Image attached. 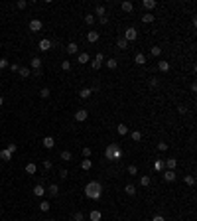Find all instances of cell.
I'll return each instance as SVG.
<instances>
[{
    "mask_svg": "<svg viewBox=\"0 0 197 221\" xmlns=\"http://www.w3.org/2000/svg\"><path fill=\"white\" fill-rule=\"evenodd\" d=\"M164 180H166V182H174V180H175V172L166 170V172H164Z\"/></svg>",
    "mask_w": 197,
    "mask_h": 221,
    "instance_id": "7c38bea8",
    "label": "cell"
},
{
    "mask_svg": "<svg viewBox=\"0 0 197 221\" xmlns=\"http://www.w3.org/2000/svg\"><path fill=\"white\" fill-rule=\"evenodd\" d=\"M118 158H122V150H120V148H116L114 154H113V160H118Z\"/></svg>",
    "mask_w": 197,
    "mask_h": 221,
    "instance_id": "ee69618b",
    "label": "cell"
},
{
    "mask_svg": "<svg viewBox=\"0 0 197 221\" xmlns=\"http://www.w3.org/2000/svg\"><path fill=\"white\" fill-rule=\"evenodd\" d=\"M61 69H63V71H69L71 69V61H61Z\"/></svg>",
    "mask_w": 197,
    "mask_h": 221,
    "instance_id": "60d3db41",
    "label": "cell"
},
{
    "mask_svg": "<svg viewBox=\"0 0 197 221\" xmlns=\"http://www.w3.org/2000/svg\"><path fill=\"white\" fill-rule=\"evenodd\" d=\"M138 38V30L136 28H126V32H124V40L126 42H132V40Z\"/></svg>",
    "mask_w": 197,
    "mask_h": 221,
    "instance_id": "7a4b0ae2",
    "label": "cell"
},
{
    "mask_svg": "<svg viewBox=\"0 0 197 221\" xmlns=\"http://www.w3.org/2000/svg\"><path fill=\"white\" fill-rule=\"evenodd\" d=\"M16 6H18V8H26V6H28V2H26V0H18V4H16Z\"/></svg>",
    "mask_w": 197,
    "mask_h": 221,
    "instance_id": "681fc988",
    "label": "cell"
},
{
    "mask_svg": "<svg viewBox=\"0 0 197 221\" xmlns=\"http://www.w3.org/2000/svg\"><path fill=\"white\" fill-rule=\"evenodd\" d=\"M118 148V144H108L107 146V150H104V156H107V160H113V154H114V150Z\"/></svg>",
    "mask_w": 197,
    "mask_h": 221,
    "instance_id": "277c9868",
    "label": "cell"
},
{
    "mask_svg": "<svg viewBox=\"0 0 197 221\" xmlns=\"http://www.w3.org/2000/svg\"><path fill=\"white\" fill-rule=\"evenodd\" d=\"M91 95H93V91H91L89 87H85V89H81V91H79V97H81V99H89Z\"/></svg>",
    "mask_w": 197,
    "mask_h": 221,
    "instance_id": "30bf717a",
    "label": "cell"
},
{
    "mask_svg": "<svg viewBox=\"0 0 197 221\" xmlns=\"http://www.w3.org/2000/svg\"><path fill=\"white\" fill-rule=\"evenodd\" d=\"M142 4H144V8H148V10H154L156 6H158V2H156V0H144Z\"/></svg>",
    "mask_w": 197,
    "mask_h": 221,
    "instance_id": "9a60e30c",
    "label": "cell"
},
{
    "mask_svg": "<svg viewBox=\"0 0 197 221\" xmlns=\"http://www.w3.org/2000/svg\"><path fill=\"white\" fill-rule=\"evenodd\" d=\"M59 158H61L63 162H69L71 158H73V156H71V152H69V150H63V152L59 154Z\"/></svg>",
    "mask_w": 197,
    "mask_h": 221,
    "instance_id": "d6986e66",
    "label": "cell"
},
{
    "mask_svg": "<svg viewBox=\"0 0 197 221\" xmlns=\"http://www.w3.org/2000/svg\"><path fill=\"white\" fill-rule=\"evenodd\" d=\"M124 192H126L128 196H134V193H136V186H132V184H126V188H124Z\"/></svg>",
    "mask_w": 197,
    "mask_h": 221,
    "instance_id": "d4e9b609",
    "label": "cell"
},
{
    "mask_svg": "<svg viewBox=\"0 0 197 221\" xmlns=\"http://www.w3.org/2000/svg\"><path fill=\"white\" fill-rule=\"evenodd\" d=\"M51 160H43V170H51Z\"/></svg>",
    "mask_w": 197,
    "mask_h": 221,
    "instance_id": "7dc6e473",
    "label": "cell"
},
{
    "mask_svg": "<svg viewBox=\"0 0 197 221\" xmlns=\"http://www.w3.org/2000/svg\"><path fill=\"white\" fill-rule=\"evenodd\" d=\"M30 65H32L34 69H42V59H40V57H32Z\"/></svg>",
    "mask_w": 197,
    "mask_h": 221,
    "instance_id": "5bb4252c",
    "label": "cell"
},
{
    "mask_svg": "<svg viewBox=\"0 0 197 221\" xmlns=\"http://www.w3.org/2000/svg\"><path fill=\"white\" fill-rule=\"evenodd\" d=\"M38 46H40V49H42V52H47V49H51V42H49L47 38H43L42 42L38 43Z\"/></svg>",
    "mask_w": 197,
    "mask_h": 221,
    "instance_id": "8992f818",
    "label": "cell"
},
{
    "mask_svg": "<svg viewBox=\"0 0 197 221\" xmlns=\"http://www.w3.org/2000/svg\"><path fill=\"white\" fill-rule=\"evenodd\" d=\"M116 132L120 134V136H124V134H128V127H126V124H118V127H116Z\"/></svg>",
    "mask_w": 197,
    "mask_h": 221,
    "instance_id": "ffe728a7",
    "label": "cell"
},
{
    "mask_svg": "<svg viewBox=\"0 0 197 221\" xmlns=\"http://www.w3.org/2000/svg\"><path fill=\"white\" fill-rule=\"evenodd\" d=\"M154 170H156V172H162V170H164V162H162V160H156L154 162Z\"/></svg>",
    "mask_w": 197,
    "mask_h": 221,
    "instance_id": "e575fe53",
    "label": "cell"
},
{
    "mask_svg": "<svg viewBox=\"0 0 197 221\" xmlns=\"http://www.w3.org/2000/svg\"><path fill=\"white\" fill-rule=\"evenodd\" d=\"M2 105H4V99H2V97H0V107H2Z\"/></svg>",
    "mask_w": 197,
    "mask_h": 221,
    "instance_id": "6125c7cd",
    "label": "cell"
},
{
    "mask_svg": "<svg viewBox=\"0 0 197 221\" xmlns=\"http://www.w3.org/2000/svg\"><path fill=\"white\" fill-rule=\"evenodd\" d=\"M150 87H158V79H156V77L150 79Z\"/></svg>",
    "mask_w": 197,
    "mask_h": 221,
    "instance_id": "11a10c76",
    "label": "cell"
},
{
    "mask_svg": "<svg viewBox=\"0 0 197 221\" xmlns=\"http://www.w3.org/2000/svg\"><path fill=\"white\" fill-rule=\"evenodd\" d=\"M77 49H79V46H77L75 42H71L69 46H67V53H69V55H73V53H77Z\"/></svg>",
    "mask_w": 197,
    "mask_h": 221,
    "instance_id": "e0dca14e",
    "label": "cell"
},
{
    "mask_svg": "<svg viewBox=\"0 0 197 221\" xmlns=\"http://www.w3.org/2000/svg\"><path fill=\"white\" fill-rule=\"evenodd\" d=\"M83 156H85V158H89V156H91V148H83Z\"/></svg>",
    "mask_w": 197,
    "mask_h": 221,
    "instance_id": "db71d44e",
    "label": "cell"
},
{
    "mask_svg": "<svg viewBox=\"0 0 197 221\" xmlns=\"http://www.w3.org/2000/svg\"><path fill=\"white\" fill-rule=\"evenodd\" d=\"M40 95H42L43 99H47V97H49V95H51V93H49V89H47V87H43V89L40 91Z\"/></svg>",
    "mask_w": 197,
    "mask_h": 221,
    "instance_id": "b9f144b4",
    "label": "cell"
},
{
    "mask_svg": "<svg viewBox=\"0 0 197 221\" xmlns=\"http://www.w3.org/2000/svg\"><path fill=\"white\" fill-rule=\"evenodd\" d=\"M178 111H179V115H185V113H187V109H185V107H179Z\"/></svg>",
    "mask_w": 197,
    "mask_h": 221,
    "instance_id": "91938a15",
    "label": "cell"
},
{
    "mask_svg": "<svg viewBox=\"0 0 197 221\" xmlns=\"http://www.w3.org/2000/svg\"><path fill=\"white\" fill-rule=\"evenodd\" d=\"M32 75H36V77H42V69H34V71H32Z\"/></svg>",
    "mask_w": 197,
    "mask_h": 221,
    "instance_id": "9f6ffc18",
    "label": "cell"
},
{
    "mask_svg": "<svg viewBox=\"0 0 197 221\" xmlns=\"http://www.w3.org/2000/svg\"><path fill=\"white\" fill-rule=\"evenodd\" d=\"M99 22H101V24H108V18H107V16H103V18H99Z\"/></svg>",
    "mask_w": 197,
    "mask_h": 221,
    "instance_id": "6f0895ef",
    "label": "cell"
},
{
    "mask_svg": "<svg viewBox=\"0 0 197 221\" xmlns=\"http://www.w3.org/2000/svg\"><path fill=\"white\" fill-rule=\"evenodd\" d=\"M164 166H168V170H172V172H174V170H175V166H178V160H175V158H168Z\"/></svg>",
    "mask_w": 197,
    "mask_h": 221,
    "instance_id": "ba28073f",
    "label": "cell"
},
{
    "mask_svg": "<svg viewBox=\"0 0 197 221\" xmlns=\"http://www.w3.org/2000/svg\"><path fill=\"white\" fill-rule=\"evenodd\" d=\"M95 61H99V63H103V61H104V55H103V53H97V55H95Z\"/></svg>",
    "mask_w": 197,
    "mask_h": 221,
    "instance_id": "f907efd6",
    "label": "cell"
},
{
    "mask_svg": "<svg viewBox=\"0 0 197 221\" xmlns=\"http://www.w3.org/2000/svg\"><path fill=\"white\" fill-rule=\"evenodd\" d=\"M49 221H55V219H49Z\"/></svg>",
    "mask_w": 197,
    "mask_h": 221,
    "instance_id": "be15d7a7",
    "label": "cell"
},
{
    "mask_svg": "<svg viewBox=\"0 0 197 221\" xmlns=\"http://www.w3.org/2000/svg\"><path fill=\"white\" fill-rule=\"evenodd\" d=\"M40 211H49V202H42V203H40Z\"/></svg>",
    "mask_w": 197,
    "mask_h": 221,
    "instance_id": "74e56055",
    "label": "cell"
},
{
    "mask_svg": "<svg viewBox=\"0 0 197 221\" xmlns=\"http://www.w3.org/2000/svg\"><path fill=\"white\" fill-rule=\"evenodd\" d=\"M43 146H46V148H53V146H55V140H53L51 136H46L43 138Z\"/></svg>",
    "mask_w": 197,
    "mask_h": 221,
    "instance_id": "ac0fdd59",
    "label": "cell"
},
{
    "mask_svg": "<svg viewBox=\"0 0 197 221\" xmlns=\"http://www.w3.org/2000/svg\"><path fill=\"white\" fill-rule=\"evenodd\" d=\"M43 193H46V188H43L42 184H38V186L34 188V196H38V198H42Z\"/></svg>",
    "mask_w": 197,
    "mask_h": 221,
    "instance_id": "8fae6325",
    "label": "cell"
},
{
    "mask_svg": "<svg viewBox=\"0 0 197 221\" xmlns=\"http://www.w3.org/2000/svg\"><path fill=\"white\" fill-rule=\"evenodd\" d=\"M116 46H118V47H120V49H126V47H128V42H126V40H124V38H118V42H116Z\"/></svg>",
    "mask_w": 197,
    "mask_h": 221,
    "instance_id": "f546056e",
    "label": "cell"
},
{
    "mask_svg": "<svg viewBox=\"0 0 197 221\" xmlns=\"http://www.w3.org/2000/svg\"><path fill=\"white\" fill-rule=\"evenodd\" d=\"M0 158H2V160H10V158H12V154H10V152L4 148V150L0 152Z\"/></svg>",
    "mask_w": 197,
    "mask_h": 221,
    "instance_id": "d590c367",
    "label": "cell"
},
{
    "mask_svg": "<svg viewBox=\"0 0 197 221\" xmlns=\"http://www.w3.org/2000/svg\"><path fill=\"white\" fill-rule=\"evenodd\" d=\"M87 42H89V43L99 42V32H93V30H91V32L87 34Z\"/></svg>",
    "mask_w": 197,
    "mask_h": 221,
    "instance_id": "52a82bcc",
    "label": "cell"
},
{
    "mask_svg": "<svg viewBox=\"0 0 197 221\" xmlns=\"http://www.w3.org/2000/svg\"><path fill=\"white\" fill-rule=\"evenodd\" d=\"M59 176L61 178H67V170H59Z\"/></svg>",
    "mask_w": 197,
    "mask_h": 221,
    "instance_id": "94428289",
    "label": "cell"
},
{
    "mask_svg": "<svg viewBox=\"0 0 197 221\" xmlns=\"http://www.w3.org/2000/svg\"><path fill=\"white\" fill-rule=\"evenodd\" d=\"M42 28H43L42 20H32V22H30V30H32V32H40Z\"/></svg>",
    "mask_w": 197,
    "mask_h": 221,
    "instance_id": "5b68a950",
    "label": "cell"
},
{
    "mask_svg": "<svg viewBox=\"0 0 197 221\" xmlns=\"http://www.w3.org/2000/svg\"><path fill=\"white\" fill-rule=\"evenodd\" d=\"M91 57H89V53H79V57H77V63H87Z\"/></svg>",
    "mask_w": 197,
    "mask_h": 221,
    "instance_id": "603a6c76",
    "label": "cell"
},
{
    "mask_svg": "<svg viewBox=\"0 0 197 221\" xmlns=\"http://www.w3.org/2000/svg\"><path fill=\"white\" fill-rule=\"evenodd\" d=\"M36 164H32V162H30V164H26V172H28V174H36Z\"/></svg>",
    "mask_w": 197,
    "mask_h": 221,
    "instance_id": "1f68e13d",
    "label": "cell"
},
{
    "mask_svg": "<svg viewBox=\"0 0 197 221\" xmlns=\"http://www.w3.org/2000/svg\"><path fill=\"white\" fill-rule=\"evenodd\" d=\"M18 73H20V77H24V79H26V77L32 75V69H30V67H20Z\"/></svg>",
    "mask_w": 197,
    "mask_h": 221,
    "instance_id": "9c48e42d",
    "label": "cell"
},
{
    "mask_svg": "<svg viewBox=\"0 0 197 221\" xmlns=\"http://www.w3.org/2000/svg\"><path fill=\"white\" fill-rule=\"evenodd\" d=\"M73 221H83V213L75 211V213H73Z\"/></svg>",
    "mask_w": 197,
    "mask_h": 221,
    "instance_id": "f6af8a7d",
    "label": "cell"
},
{
    "mask_svg": "<svg viewBox=\"0 0 197 221\" xmlns=\"http://www.w3.org/2000/svg\"><path fill=\"white\" fill-rule=\"evenodd\" d=\"M85 196L87 198H91V199H99L101 198V184L99 182H89L87 186H85Z\"/></svg>",
    "mask_w": 197,
    "mask_h": 221,
    "instance_id": "6da1fadb",
    "label": "cell"
},
{
    "mask_svg": "<svg viewBox=\"0 0 197 221\" xmlns=\"http://www.w3.org/2000/svg\"><path fill=\"white\" fill-rule=\"evenodd\" d=\"M6 150H8L10 154H14V152H16V144H14V142H10V144L6 146Z\"/></svg>",
    "mask_w": 197,
    "mask_h": 221,
    "instance_id": "bcb514c9",
    "label": "cell"
},
{
    "mask_svg": "<svg viewBox=\"0 0 197 221\" xmlns=\"http://www.w3.org/2000/svg\"><path fill=\"white\" fill-rule=\"evenodd\" d=\"M150 53H152V55H154V57H158V55H160V53H162V47H158V46H154V47H150Z\"/></svg>",
    "mask_w": 197,
    "mask_h": 221,
    "instance_id": "836d02e7",
    "label": "cell"
},
{
    "mask_svg": "<svg viewBox=\"0 0 197 221\" xmlns=\"http://www.w3.org/2000/svg\"><path fill=\"white\" fill-rule=\"evenodd\" d=\"M126 172H128L130 176H138V168H136L134 164H130V166H128V170H126Z\"/></svg>",
    "mask_w": 197,
    "mask_h": 221,
    "instance_id": "d6a6232c",
    "label": "cell"
},
{
    "mask_svg": "<svg viewBox=\"0 0 197 221\" xmlns=\"http://www.w3.org/2000/svg\"><path fill=\"white\" fill-rule=\"evenodd\" d=\"M150 182H152L150 176H142V178H140V186H144V188H148V186H150Z\"/></svg>",
    "mask_w": 197,
    "mask_h": 221,
    "instance_id": "484cf974",
    "label": "cell"
},
{
    "mask_svg": "<svg viewBox=\"0 0 197 221\" xmlns=\"http://www.w3.org/2000/svg\"><path fill=\"white\" fill-rule=\"evenodd\" d=\"M8 67H10V69H12V71H18V69H20V65H18V63H10Z\"/></svg>",
    "mask_w": 197,
    "mask_h": 221,
    "instance_id": "f5cc1de1",
    "label": "cell"
},
{
    "mask_svg": "<svg viewBox=\"0 0 197 221\" xmlns=\"http://www.w3.org/2000/svg\"><path fill=\"white\" fill-rule=\"evenodd\" d=\"M87 117H89V113H87L85 109H79V111H75V121H77V122L87 121Z\"/></svg>",
    "mask_w": 197,
    "mask_h": 221,
    "instance_id": "3957f363",
    "label": "cell"
},
{
    "mask_svg": "<svg viewBox=\"0 0 197 221\" xmlns=\"http://www.w3.org/2000/svg\"><path fill=\"white\" fill-rule=\"evenodd\" d=\"M95 14H97V16H101V18H103V16H107V8H104L103 4H99L97 8H95Z\"/></svg>",
    "mask_w": 197,
    "mask_h": 221,
    "instance_id": "2e32d148",
    "label": "cell"
},
{
    "mask_svg": "<svg viewBox=\"0 0 197 221\" xmlns=\"http://www.w3.org/2000/svg\"><path fill=\"white\" fill-rule=\"evenodd\" d=\"M85 22L89 24V26H93V24H95V16L93 14H87V16H85Z\"/></svg>",
    "mask_w": 197,
    "mask_h": 221,
    "instance_id": "f35d334b",
    "label": "cell"
},
{
    "mask_svg": "<svg viewBox=\"0 0 197 221\" xmlns=\"http://www.w3.org/2000/svg\"><path fill=\"white\" fill-rule=\"evenodd\" d=\"M81 168H83V170H91V168H93V162H91V158H85V160L81 162Z\"/></svg>",
    "mask_w": 197,
    "mask_h": 221,
    "instance_id": "44dd1931",
    "label": "cell"
},
{
    "mask_svg": "<svg viewBox=\"0 0 197 221\" xmlns=\"http://www.w3.org/2000/svg\"><path fill=\"white\" fill-rule=\"evenodd\" d=\"M158 150H162V152L168 150V144H166V142H160V144H158Z\"/></svg>",
    "mask_w": 197,
    "mask_h": 221,
    "instance_id": "816d5d0a",
    "label": "cell"
},
{
    "mask_svg": "<svg viewBox=\"0 0 197 221\" xmlns=\"http://www.w3.org/2000/svg\"><path fill=\"white\" fill-rule=\"evenodd\" d=\"M47 192L51 193V196H57V193H59V188H57V184H51V186L47 188Z\"/></svg>",
    "mask_w": 197,
    "mask_h": 221,
    "instance_id": "f1b7e54d",
    "label": "cell"
},
{
    "mask_svg": "<svg viewBox=\"0 0 197 221\" xmlns=\"http://www.w3.org/2000/svg\"><path fill=\"white\" fill-rule=\"evenodd\" d=\"M158 67H160V71H169V63H168V61H158Z\"/></svg>",
    "mask_w": 197,
    "mask_h": 221,
    "instance_id": "83f0119b",
    "label": "cell"
},
{
    "mask_svg": "<svg viewBox=\"0 0 197 221\" xmlns=\"http://www.w3.org/2000/svg\"><path fill=\"white\" fill-rule=\"evenodd\" d=\"M132 8H134V6H132V2H128V0H124V2H122V12H132Z\"/></svg>",
    "mask_w": 197,
    "mask_h": 221,
    "instance_id": "7402d4cb",
    "label": "cell"
},
{
    "mask_svg": "<svg viewBox=\"0 0 197 221\" xmlns=\"http://www.w3.org/2000/svg\"><path fill=\"white\" fill-rule=\"evenodd\" d=\"M152 221H166V219L162 215H154V219H152Z\"/></svg>",
    "mask_w": 197,
    "mask_h": 221,
    "instance_id": "680465c9",
    "label": "cell"
},
{
    "mask_svg": "<svg viewBox=\"0 0 197 221\" xmlns=\"http://www.w3.org/2000/svg\"><path fill=\"white\" fill-rule=\"evenodd\" d=\"M130 138H132V140H140V138H142V134H140V130H134V132H130Z\"/></svg>",
    "mask_w": 197,
    "mask_h": 221,
    "instance_id": "8d00e7d4",
    "label": "cell"
},
{
    "mask_svg": "<svg viewBox=\"0 0 197 221\" xmlns=\"http://www.w3.org/2000/svg\"><path fill=\"white\" fill-rule=\"evenodd\" d=\"M134 61H136L138 65H144V63H146V55H144V53H140V52H138L136 55H134Z\"/></svg>",
    "mask_w": 197,
    "mask_h": 221,
    "instance_id": "4fadbf2b",
    "label": "cell"
},
{
    "mask_svg": "<svg viewBox=\"0 0 197 221\" xmlns=\"http://www.w3.org/2000/svg\"><path fill=\"white\" fill-rule=\"evenodd\" d=\"M10 63H8V59H4V57H0V69H6Z\"/></svg>",
    "mask_w": 197,
    "mask_h": 221,
    "instance_id": "7bdbcfd3",
    "label": "cell"
},
{
    "mask_svg": "<svg viewBox=\"0 0 197 221\" xmlns=\"http://www.w3.org/2000/svg\"><path fill=\"white\" fill-rule=\"evenodd\" d=\"M185 184H187V186H193V184H195V178H193L191 174H187L185 176Z\"/></svg>",
    "mask_w": 197,
    "mask_h": 221,
    "instance_id": "ab89813d",
    "label": "cell"
},
{
    "mask_svg": "<svg viewBox=\"0 0 197 221\" xmlns=\"http://www.w3.org/2000/svg\"><path fill=\"white\" fill-rule=\"evenodd\" d=\"M142 22L152 24V22H154V14H150V12H148V14H144V16H142Z\"/></svg>",
    "mask_w": 197,
    "mask_h": 221,
    "instance_id": "4316f807",
    "label": "cell"
},
{
    "mask_svg": "<svg viewBox=\"0 0 197 221\" xmlns=\"http://www.w3.org/2000/svg\"><path fill=\"white\" fill-rule=\"evenodd\" d=\"M116 65H118V61L114 59V57H110V59H107V67H108V69H116Z\"/></svg>",
    "mask_w": 197,
    "mask_h": 221,
    "instance_id": "cb8c5ba5",
    "label": "cell"
},
{
    "mask_svg": "<svg viewBox=\"0 0 197 221\" xmlns=\"http://www.w3.org/2000/svg\"><path fill=\"white\" fill-rule=\"evenodd\" d=\"M101 65H103V63H99V61H91V67H93V69H101Z\"/></svg>",
    "mask_w": 197,
    "mask_h": 221,
    "instance_id": "c3c4849f",
    "label": "cell"
},
{
    "mask_svg": "<svg viewBox=\"0 0 197 221\" xmlns=\"http://www.w3.org/2000/svg\"><path fill=\"white\" fill-rule=\"evenodd\" d=\"M91 221H101V217H103V215H101V211H91Z\"/></svg>",
    "mask_w": 197,
    "mask_h": 221,
    "instance_id": "4dcf8cb0",
    "label": "cell"
}]
</instances>
